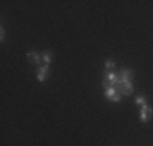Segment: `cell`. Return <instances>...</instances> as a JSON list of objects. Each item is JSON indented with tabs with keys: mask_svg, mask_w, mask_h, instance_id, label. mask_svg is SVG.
Returning a JSON list of instances; mask_svg holds the SVG:
<instances>
[{
	"mask_svg": "<svg viewBox=\"0 0 153 146\" xmlns=\"http://www.w3.org/2000/svg\"><path fill=\"white\" fill-rule=\"evenodd\" d=\"M114 88L117 89V93L121 94V96H129V94H132V91H134L132 81H124V80H119L117 85H116Z\"/></svg>",
	"mask_w": 153,
	"mask_h": 146,
	"instance_id": "obj_1",
	"label": "cell"
},
{
	"mask_svg": "<svg viewBox=\"0 0 153 146\" xmlns=\"http://www.w3.org/2000/svg\"><path fill=\"white\" fill-rule=\"evenodd\" d=\"M117 81H119V75L117 73H114V72H106L104 73V81H103V86L104 88H114L116 85H117Z\"/></svg>",
	"mask_w": 153,
	"mask_h": 146,
	"instance_id": "obj_2",
	"label": "cell"
},
{
	"mask_svg": "<svg viewBox=\"0 0 153 146\" xmlns=\"http://www.w3.org/2000/svg\"><path fill=\"white\" fill-rule=\"evenodd\" d=\"M104 96H106L109 101H114V102H119L122 99V96L117 93V89H116V88H111V86L104 88Z\"/></svg>",
	"mask_w": 153,
	"mask_h": 146,
	"instance_id": "obj_3",
	"label": "cell"
},
{
	"mask_svg": "<svg viewBox=\"0 0 153 146\" xmlns=\"http://www.w3.org/2000/svg\"><path fill=\"white\" fill-rule=\"evenodd\" d=\"M153 114V107L148 104L142 105L140 107V120L142 122H148V119H150V115Z\"/></svg>",
	"mask_w": 153,
	"mask_h": 146,
	"instance_id": "obj_4",
	"label": "cell"
},
{
	"mask_svg": "<svg viewBox=\"0 0 153 146\" xmlns=\"http://www.w3.org/2000/svg\"><path fill=\"white\" fill-rule=\"evenodd\" d=\"M117 75H119V80H124V81H132L134 78V72L130 68H122Z\"/></svg>",
	"mask_w": 153,
	"mask_h": 146,
	"instance_id": "obj_5",
	"label": "cell"
},
{
	"mask_svg": "<svg viewBox=\"0 0 153 146\" xmlns=\"http://www.w3.org/2000/svg\"><path fill=\"white\" fill-rule=\"evenodd\" d=\"M47 72H49V65H44V67H41L38 70V81H44Z\"/></svg>",
	"mask_w": 153,
	"mask_h": 146,
	"instance_id": "obj_6",
	"label": "cell"
},
{
	"mask_svg": "<svg viewBox=\"0 0 153 146\" xmlns=\"http://www.w3.org/2000/svg\"><path fill=\"white\" fill-rule=\"evenodd\" d=\"M28 60H30L31 63H39L41 57H39L38 52H34V50H30V52H28Z\"/></svg>",
	"mask_w": 153,
	"mask_h": 146,
	"instance_id": "obj_7",
	"label": "cell"
},
{
	"mask_svg": "<svg viewBox=\"0 0 153 146\" xmlns=\"http://www.w3.org/2000/svg\"><path fill=\"white\" fill-rule=\"evenodd\" d=\"M42 60L46 62V65H49L51 62H52V52H51V50H44V52H42Z\"/></svg>",
	"mask_w": 153,
	"mask_h": 146,
	"instance_id": "obj_8",
	"label": "cell"
},
{
	"mask_svg": "<svg viewBox=\"0 0 153 146\" xmlns=\"http://www.w3.org/2000/svg\"><path fill=\"white\" fill-rule=\"evenodd\" d=\"M135 102H137V104L142 107V105H145V104H147V99H145L143 96H137V97H135Z\"/></svg>",
	"mask_w": 153,
	"mask_h": 146,
	"instance_id": "obj_9",
	"label": "cell"
},
{
	"mask_svg": "<svg viewBox=\"0 0 153 146\" xmlns=\"http://www.w3.org/2000/svg\"><path fill=\"white\" fill-rule=\"evenodd\" d=\"M104 67L108 68V72H111L112 68L116 67V63H114V62H112V60H106V63H104Z\"/></svg>",
	"mask_w": 153,
	"mask_h": 146,
	"instance_id": "obj_10",
	"label": "cell"
},
{
	"mask_svg": "<svg viewBox=\"0 0 153 146\" xmlns=\"http://www.w3.org/2000/svg\"><path fill=\"white\" fill-rule=\"evenodd\" d=\"M3 39H5V31L2 29V31H0V41H3Z\"/></svg>",
	"mask_w": 153,
	"mask_h": 146,
	"instance_id": "obj_11",
	"label": "cell"
}]
</instances>
